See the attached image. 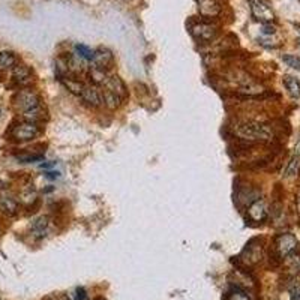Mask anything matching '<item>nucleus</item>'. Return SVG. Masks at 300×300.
<instances>
[{
  "instance_id": "9d476101",
  "label": "nucleus",
  "mask_w": 300,
  "mask_h": 300,
  "mask_svg": "<svg viewBox=\"0 0 300 300\" xmlns=\"http://www.w3.org/2000/svg\"><path fill=\"white\" fill-rule=\"evenodd\" d=\"M267 213H269L267 204H266V201L261 200V198L254 200L248 207V216H249V219L254 221V222L266 221L267 219Z\"/></svg>"
},
{
  "instance_id": "f03ea898",
  "label": "nucleus",
  "mask_w": 300,
  "mask_h": 300,
  "mask_svg": "<svg viewBox=\"0 0 300 300\" xmlns=\"http://www.w3.org/2000/svg\"><path fill=\"white\" fill-rule=\"evenodd\" d=\"M236 135L246 141H270L273 138V131L258 122H245L237 125V128L234 129Z\"/></svg>"
},
{
  "instance_id": "c85d7f7f",
  "label": "nucleus",
  "mask_w": 300,
  "mask_h": 300,
  "mask_svg": "<svg viewBox=\"0 0 300 300\" xmlns=\"http://www.w3.org/2000/svg\"><path fill=\"white\" fill-rule=\"evenodd\" d=\"M95 300H105L104 297H98V299H95Z\"/></svg>"
},
{
  "instance_id": "c756f323",
  "label": "nucleus",
  "mask_w": 300,
  "mask_h": 300,
  "mask_svg": "<svg viewBox=\"0 0 300 300\" xmlns=\"http://www.w3.org/2000/svg\"><path fill=\"white\" fill-rule=\"evenodd\" d=\"M299 45H300V38H299Z\"/></svg>"
},
{
  "instance_id": "7ed1b4c3",
  "label": "nucleus",
  "mask_w": 300,
  "mask_h": 300,
  "mask_svg": "<svg viewBox=\"0 0 300 300\" xmlns=\"http://www.w3.org/2000/svg\"><path fill=\"white\" fill-rule=\"evenodd\" d=\"M41 134L39 126L32 122H21L11 129V138L14 141H30Z\"/></svg>"
},
{
  "instance_id": "20e7f679",
  "label": "nucleus",
  "mask_w": 300,
  "mask_h": 300,
  "mask_svg": "<svg viewBox=\"0 0 300 300\" xmlns=\"http://www.w3.org/2000/svg\"><path fill=\"white\" fill-rule=\"evenodd\" d=\"M14 105L23 113H27V111H30L33 108H38L41 105V99L39 96L35 92H32V90H20L15 95Z\"/></svg>"
},
{
  "instance_id": "6ab92c4d",
  "label": "nucleus",
  "mask_w": 300,
  "mask_h": 300,
  "mask_svg": "<svg viewBox=\"0 0 300 300\" xmlns=\"http://www.w3.org/2000/svg\"><path fill=\"white\" fill-rule=\"evenodd\" d=\"M60 81L65 84V87H66L71 93L78 95V96H80L83 89H84V86H86L84 83L75 80V78H71V77H60Z\"/></svg>"
},
{
  "instance_id": "0eeeda50",
  "label": "nucleus",
  "mask_w": 300,
  "mask_h": 300,
  "mask_svg": "<svg viewBox=\"0 0 300 300\" xmlns=\"http://www.w3.org/2000/svg\"><path fill=\"white\" fill-rule=\"evenodd\" d=\"M191 33L195 39L203 41V42H209V41L215 39L218 29L216 26H213L212 23H206V21H198L195 24L191 26Z\"/></svg>"
},
{
  "instance_id": "4be33fe9",
  "label": "nucleus",
  "mask_w": 300,
  "mask_h": 300,
  "mask_svg": "<svg viewBox=\"0 0 300 300\" xmlns=\"http://www.w3.org/2000/svg\"><path fill=\"white\" fill-rule=\"evenodd\" d=\"M282 60H284V63H285L287 66H290V68H293V69H296V71H299L300 72L299 56H294V54H284V56H282Z\"/></svg>"
},
{
  "instance_id": "f8f14e48",
  "label": "nucleus",
  "mask_w": 300,
  "mask_h": 300,
  "mask_svg": "<svg viewBox=\"0 0 300 300\" xmlns=\"http://www.w3.org/2000/svg\"><path fill=\"white\" fill-rule=\"evenodd\" d=\"M12 78L17 84L26 86L32 81V71L26 65H15L12 69Z\"/></svg>"
},
{
  "instance_id": "2eb2a0df",
  "label": "nucleus",
  "mask_w": 300,
  "mask_h": 300,
  "mask_svg": "<svg viewBox=\"0 0 300 300\" xmlns=\"http://www.w3.org/2000/svg\"><path fill=\"white\" fill-rule=\"evenodd\" d=\"M284 86L288 92V95L293 98V99H299L300 98V81L293 77V75H287L284 77Z\"/></svg>"
},
{
  "instance_id": "dca6fc26",
  "label": "nucleus",
  "mask_w": 300,
  "mask_h": 300,
  "mask_svg": "<svg viewBox=\"0 0 300 300\" xmlns=\"http://www.w3.org/2000/svg\"><path fill=\"white\" fill-rule=\"evenodd\" d=\"M284 266H285V269H287L291 275H297V273H300V254H296V251H294V252H291L290 255H287V257L284 258Z\"/></svg>"
},
{
  "instance_id": "39448f33",
  "label": "nucleus",
  "mask_w": 300,
  "mask_h": 300,
  "mask_svg": "<svg viewBox=\"0 0 300 300\" xmlns=\"http://www.w3.org/2000/svg\"><path fill=\"white\" fill-rule=\"evenodd\" d=\"M297 245H299V242L296 239V236L291 234V233L279 234V236L276 237V240H275V249H276L278 255H279L282 260H284L287 255H290L291 252H294L296 248H297Z\"/></svg>"
},
{
  "instance_id": "cd10ccee",
  "label": "nucleus",
  "mask_w": 300,
  "mask_h": 300,
  "mask_svg": "<svg viewBox=\"0 0 300 300\" xmlns=\"http://www.w3.org/2000/svg\"><path fill=\"white\" fill-rule=\"evenodd\" d=\"M294 155L300 156V140H299V143H297V146H296V149H294Z\"/></svg>"
},
{
  "instance_id": "4468645a",
  "label": "nucleus",
  "mask_w": 300,
  "mask_h": 300,
  "mask_svg": "<svg viewBox=\"0 0 300 300\" xmlns=\"http://www.w3.org/2000/svg\"><path fill=\"white\" fill-rule=\"evenodd\" d=\"M0 212L6 216H14L18 212V203L11 197H0Z\"/></svg>"
},
{
  "instance_id": "6e6552de",
  "label": "nucleus",
  "mask_w": 300,
  "mask_h": 300,
  "mask_svg": "<svg viewBox=\"0 0 300 300\" xmlns=\"http://www.w3.org/2000/svg\"><path fill=\"white\" fill-rule=\"evenodd\" d=\"M261 258H263V246L258 240L249 242L246 245V248L243 249V252L240 254V260L246 266H254V264L260 263Z\"/></svg>"
},
{
  "instance_id": "1a4fd4ad",
  "label": "nucleus",
  "mask_w": 300,
  "mask_h": 300,
  "mask_svg": "<svg viewBox=\"0 0 300 300\" xmlns=\"http://www.w3.org/2000/svg\"><path fill=\"white\" fill-rule=\"evenodd\" d=\"M113 63H114V56H113L111 50H108L105 47H99L98 50L93 51V57H92L93 68L107 72L113 66Z\"/></svg>"
},
{
  "instance_id": "ddd939ff",
  "label": "nucleus",
  "mask_w": 300,
  "mask_h": 300,
  "mask_svg": "<svg viewBox=\"0 0 300 300\" xmlns=\"http://www.w3.org/2000/svg\"><path fill=\"white\" fill-rule=\"evenodd\" d=\"M198 11L203 17H216L221 12V5L216 0H197Z\"/></svg>"
},
{
  "instance_id": "f257e3e1",
  "label": "nucleus",
  "mask_w": 300,
  "mask_h": 300,
  "mask_svg": "<svg viewBox=\"0 0 300 300\" xmlns=\"http://www.w3.org/2000/svg\"><path fill=\"white\" fill-rule=\"evenodd\" d=\"M101 93H102V102L111 110L117 108L128 96L126 86L117 75H111L104 81Z\"/></svg>"
},
{
  "instance_id": "aec40b11",
  "label": "nucleus",
  "mask_w": 300,
  "mask_h": 300,
  "mask_svg": "<svg viewBox=\"0 0 300 300\" xmlns=\"http://www.w3.org/2000/svg\"><path fill=\"white\" fill-rule=\"evenodd\" d=\"M299 167H300V156H297V155H293V156H291V159L288 161V164H287L285 170H284V177H287V179L294 177V176L297 174V171H299Z\"/></svg>"
},
{
  "instance_id": "393cba45",
  "label": "nucleus",
  "mask_w": 300,
  "mask_h": 300,
  "mask_svg": "<svg viewBox=\"0 0 300 300\" xmlns=\"http://www.w3.org/2000/svg\"><path fill=\"white\" fill-rule=\"evenodd\" d=\"M86 297H87V294H86V290H84V288H77V290H75V297H74V299L75 300H84L86 299Z\"/></svg>"
},
{
  "instance_id": "a211bd4d",
  "label": "nucleus",
  "mask_w": 300,
  "mask_h": 300,
  "mask_svg": "<svg viewBox=\"0 0 300 300\" xmlns=\"http://www.w3.org/2000/svg\"><path fill=\"white\" fill-rule=\"evenodd\" d=\"M17 65V56L12 51H0V71L12 69Z\"/></svg>"
},
{
  "instance_id": "bb28decb",
  "label": "nucleus",
  "mask_w": 300,
  "mask_h": 300,
  "mask_svg": "<svg viewBox=\"0 0 300 300\" xmlns=\"http://www.w3.org/2000/svg\"><path fill=\"white\" fill-rule=\"evenodd\" d=\"M51 167H54V162H48V164H41V168H51Z\"/></svg>"
},
{
  "instance_id": "423d86ee",
  "label": "nucleus",
  "mask_w": 300,
  "mask_h": 300,
  "mask_svg": "<svg viewBox=\"0 0 300 300\" xmlns=\"http://www.w3.org/2000/svg\"><path fill=\"white\" fill-rule=\"evenodd\" d=\"M248 2H249L251 12H252L255 20L261 21L264 24L272 23L275 20V14H273V11H272V8L269 6L267 2H264V0H248Z\"/></svg>"
},
{
  "instance_id": "9b49d317",
  "label": "nucleus",
  "mask_w": 300,
  "mask_h": 300,
  "mask_svg": "<svg viewBox=\"0 0 300 300\" xmlns=\"http://www.w3.org/2000/svg\"><path fill=\"white\" fill-rule=\"evenodd\" d=\"M80 98L90 107H99L104 104L102 102V93L95 84H86L83 92H81Z\"/></svg>"
},
{
  "instance_id": "5701e85b",
  "label": "nucleus",
  "mask_w": 300,
  "mask_h": 300,
  "mask_svg": "<svg viewBox=\"0 0 300 300\" xmlns=\"http://www.w3.org/2000/svg\"><path fill=\"white\" fill-rule=\"evenodd\" d=\"M225 300H251L248 296H246V293H243L242 290H233V291H230L228 294H227V297Z\"/></svg>"
},
{
  "instance_id": "a878e982",
  "label": "nucleus",
  "mask_w": 300,
  "mask_h": 300,
  "mask_svg": "<svg viewBox=\"0 0 300 300\" xmlns=\"http://www.w3.org/2000/svg\"><path fill=\"white\" fill-rule=\"evenodd\" d=\"M45 177H48V179H59L60 173L59 171H48V173L45 174Z\"/></svg>"
},
{
  "instance_id": "b1692460",
  "label": "nucleus",
  "mask_w": 300,
  "mask_h": 300,
  "mask_svg": "<svg viewBox=\"0 0 300 300\" xmlns=\"http://www.w3.org/2000/svg\"><path fill=\"white\" fill-rule=\"evenodd\" d=\"M290 297L291 300H300V285H293L290 288Z\"/></svg>"
},
{
  "instance_id": "412c9836",
  "label": "nucleus",
  "mask_w": 300,
  "mask_h": 300,
  "mask_svg": "<svg viewBox=\"0 0 300 300\" xmlns=\"http://www.w3.org/2000/svg\"><path fill=\"white\" fill-rule=\"evenodd\" d=\"M75 54L80 56L81 59H84L86 62H92V57H93V50L89 48L87 45H83V44H75Z\"/></svg>"
},
{
  "instance_id": "f3484780",
  "label": "nucleus",
  "mask_w": 300,
  "mask_h": 300,
  "mask_svg": "<svg viewBox=\"0 0 300 300\" xmlns=\"http://www.w3.org/2000/svg\"><path fill=\"white\" fill-rule=\"evenodd\" d=\"M48 225H50V219L47 216H39V218H36V219L32 222L30 228H32V231H33L35 236L44 237L45 233H47V230H48Z\"/></svg>"
}]
</instances>
